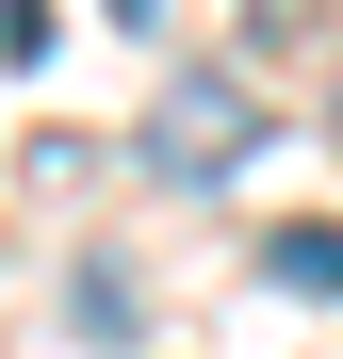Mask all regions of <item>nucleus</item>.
<instances>
[{"mask_svg":"<svg viewBox=\"0 0 343 359\" xmlns=\"http://www.w3.org/2000/svg\"><path fill=\"white\" fill-rule=\"evenodd\" d=\"M246 147H262V131H246V82H180V98L147 114V163H163V180H229Z\"/></svg>","mask_w":343,"mask_h":359,"instance_id":"f257e3e1","label":"nucleus"},{"mask_svg":"<svg viewBox=\"0 0 343 359\" xmlns=\"http://www.w3.org/2000/svg\"><path fill=\"white\" fill-rule=\"evenodd\" d=\"M262 278H278V294H343V212L278 229V245H262Z\"/></svg>","mask_w":343,"mask_h":359,"instance_id":"f03ea898","label":"nucleus"}]
</instances>
